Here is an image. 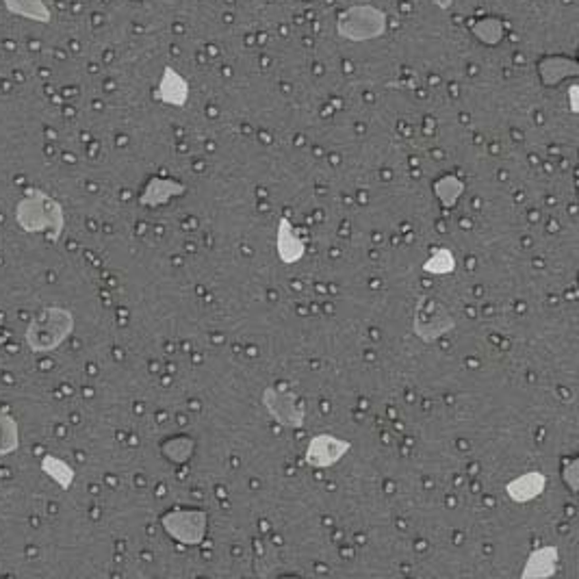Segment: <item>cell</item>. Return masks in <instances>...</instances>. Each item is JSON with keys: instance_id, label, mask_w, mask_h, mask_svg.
I'll return each mask as SVG.
<instances>
[{"instance_id": "obj_1", "label": "cell", "mask_w": 579, "mask_h": 579, "mask_svg": "<svg viewBox=\"0 0 579 579\" xmlns=\"http://www.w3.org/2000/svg\"><path fill=\"white\" fill-rule=\"evenodd\" d=\"M15 224L26 235L46 232L52 241L59 243L66 229V210L61 202L42 189H31L15 204Z\"/></svg>"}, {"instance_id": "obj_2", "label": "cell", "mask_w": 579, "mask_h": 579, "mask_svg": "<svg viewBox=\"0 0 579 579\" xmlns=\"http://www.w3.org/2000/svg\"><path fill=\"white\" fill-rule=\"evenodd\" d=\"M77 328L74 313L66 306H46L31 319L24 332V343L33 354H48L61 348Z\"/></svg>"}, {"instance_id": "obj_3", "label": "cell", "mask_w": 579, "mask_h": 579, "mask_svg": "<svg viewBox=\"0 0 579 579\" xmlns=\"http://www.w3.org/2000/svg\"><path fill=\"white\" fill-rule=\"evenodd\" d=\"M388 29V15L376 5H354L337 18V35L348 42L380 40Z\"/></svg>"}, {"instance_id": "obj_4", "label": "cell", "mask_w": 579, "mask_h": 579, "mask_svg": "<svg viewBox=\"0 0 579 579\" xmlns=\"http://www.w3.org/2000/svg\"><path fill=\"white\" fill-rule=\"evenodd\" d=\"M261 402L278 425L289 427V430H300L306 424V406L300 399L294 388L285 387V384H274V387H265Z\"/></svg>"}, {"instance_id": "obj_5", "label": "cell", "mask_w": 579, "mask_h": 579, "mask_svg": "<svg viewBox=\"0 0 579 579\" xmlns=\"http://www.w3.org/2000/svg\"><path fill=\"white\" fill-rule=\"evenodd\" d=\"M161 525L170 538L185 546H198L207 538L209 514L200 508H174L161 517Z\"/></svg>"}, {"instance_id": "obj_6", "label": "cell", "mask_w": 579, "mask_h": 579, "mask_svg": "<svg viewBox=\"0 0 579 579\" xmlns=\"http://www.w3.org/2000/svg\"><path fill=\"white\" fill-rule=\"evenodd\" d=\"M456 319L452 313L438 300L432 297H419L415 306L413 317V332L425 343H434L441 337H445L447 332L456 330Z\"/></svg>"}, {"instance_id": "obj_7", "label": "cell", "mask_w": 579, "mask_h": 579, "mask_svg": "<svg viewBox=\"0 0 579 579\" xmlns=\"http://www.w3.org/2000/svg\"><path fill=\"white\" fill-rule=\"evenodd\" d=\"M354 449V443L345 441L337 434H315L308 441L304 452V462L313 469H330L334 464H339L345 458V453H350Z\"/></svg>"}, {"instance_id": "obj_8", "label": "cell", "mask_w": 579, "mask_h": 579, "mask_svg": "<svg viewBox=\"0 0 579 579\" xmlns=\"http://www.w3.org/2000/svg\"><path fill=\"white\" fill-rule=\"evenodd\" d=\"M275 250H278V258L285 265H295L304 257L306 246L304 239L300 237V230L291 224V219L280 218L278 219V232H275Z\"/></svg>"}, {"instance_id": "obj_9", "label": "cell", "mask_w": 579, "mask_h": 579, "mask_svg": "<svg viewBox=\"0 0 579 579\" xmlns=\"http://www.w3.org/2000/svg\"><path fill=\"white\" fill-rule=\"evenodd\" d=\"M557 557H560V549L556 545H543L538 549H534L532 554L525 560L521 579H543L554 577L557 573Z\"/></svg>"}, {"instance_id": "obj_10", "label": "cell", "mask_w": 579, "mask_h": 579, "mask_svg": "<svg viewBox=\"0 0 579 579\" xmlns=\"http://www.w3.org/2000/svg\"><path fill=\"white\" fill-rule=\"evenodd\" d=\"M546 489V475L540 471H528L506 484L508 500L514 503H528L538 500Z\"/></svg>"}, {"instance_id": "obj_11", "label": "cell", "mask_w": 579, "mask_h": 579, "mask_svg": "<svg viewBox=\"0 0 579 579\" xmlns=\"http://www.w3.org/2000/svg\"><path fill=\"white\" fill-rule=\"evenodd\" d=\"M154 98L163 105L185 107L189 100V83L182 74H178L174 68H165L163 77L159 80V88L154 91Z\"/></svg>"}, {"instance_id": "obj_12", "label": "cell", "mask_w": 579, "mask_h": 579, "mask_svg": "<svg viewBox=\"0 0 579 579\" xmlns=\"http://www.w3.org/2000/svg\"><path fill=\"white\" fill-rule=\"evenodd\" d=\"M187 191V187L182 182L174 181V178H150L148 185L139 196V202L144 207H161V204L170 202L172 198L182 196Z\"/></svg>"}, {"instance_id": "obj_13", "label": "cell", "mask_w": 579, "mask_h": 579, "mask_svg": "<svg viewBox=\"0 0 579 579\" xmlns=\"http://www.w3.org/2000/svg\"><path fill=\"white\" fill-rule=\"evenodd\" d=\"M9 14L20 15V18L33 20V23L48 24L52 20L51 9L46 7L44 0H3Z\"/></svg>"}, {"instance_id": "obj_14", "label": "cell", "mask_w": 579, "mask_h": 579, "mask_svg": "<svg viewBox=\"0 0 579 579\" xmlns=\"http://www.w3.org/2000/svg\"><path fill=\"white\" fill-rule=\"evenodd\" d=\"M40 467L48 475V478H51L52 481H57L59 489H61V490L72 489L77 473H74L72 464L66 462V460L59 458V456H52V453H48V456L42 458Z\"/></svg>"}, {"instance_id": "obj_15", "label": "cell", "mask_w": 579, "mask_h": 579, "mask_svg": "<svg viewBox=\"0 0 579 579\" xmlns=\"http://www.w3.org/2000/svg\"><path fill=\"white\" fill-rule=\"evenodd\" d=\"M20 425L18 419L7 410H0V458L12 456L20 449Z\"/></svg>"}, {"instance_id": "obj_16", "label": "cell", "mask_w": 579, "mask_h": 579, "mask_svg": "<svg viewBox=\"0 0 579 579\" xmlns=\"http://www.w3.org/2000/svg\"><path fill=\"white\" fill-rule=\"evenodd\" d=\"M462 193H464V182L460 181L458 176H443L434 182V196L438 198V202L447 209L456 207L458 200L462 198Z\"/></svg>"}, {"instance_id": "obj_17", "label": "cell", "mask_w": 579, "mask_h": 579, "mask_svg": "<svg viewBox=\"0 0 579 579\" xmlns=\"http://www.w3.org/2000/svg\"><path fill=\"white\" fill-rule=\"evenodd\" d=\"M424 272L434 275H447L456 272V257L449 247H436L424 261Z\"/></svg>"}, {"instance_id": "obj_18", "label": "cell", "mask_w": 579, "mask_h": 579, "mask_svg": "<svg viewBox=\"0 0 579 579\" xmlns=\"http://www.w3.org/2000/svg\"><path fill=\"white\" fill-rule=\"evenodd\" d=\"M577 460L573 458L571 462H568V467L562 471V475H565V480H566V484H568V489H571V492H575L577 490Z\"/></svg>"}, {"instance_id": "obj_19", "label": "cell", "mask_w": 579, "mask_h": 579, "mask_svg": "<svg viewBox=\"0 0 579 579\" xmlns=\"http://www.w3.org/2000/svg\"><path fill=\"white\" fill-rule=\"evenodd\" d=\"M432 3H434V7L443 9V12H447V9H452L453 0H432Z\"/></svg>"}]
</instances>
